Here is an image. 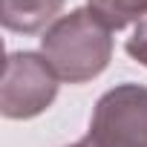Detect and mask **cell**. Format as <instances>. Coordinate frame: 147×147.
Wrapping results in <instances>:
<instances>
[{"label":"cell","instance_id":"obj_4","mask_svg":"<svg viewBox=\"0 0 147 147\" xmlns=\"http://www.w3.org/2000/svg\"><path fill=\"white\" fill-rule=\"evenodd\" d=\"M63 0H0V18L12 32H38L58 15Z\"/></svg>","mask_w":147,"mask_h":147},{"label":"cell","instance_id":"obj_2","mask_svg":"<svg viewBox=\"0 0 147 147\" xmlns=\"http://www.w3.org/2000/svg\"><path fill=\"white\" fill-rule=\"evenodd\" d=\"M81 147H147V87L121 84L95 104Z\"/></svg>","mask_w":147,"mask_h":147},{"label":"cell","instance_id":"obj_1","mask_svg":"<svg viewBox=\"0 0 147 147\" xmlns=\"http://www.w3.org/2000/svg\"><path fill=\"white\" fill-rule=\"evenodd\" d=\"M110 32L90 9H75L46 29L40 49L61 81L84 84L101 75L113 58Z\"/></svg>","mask_w":147,"mask_h":147},{"label":"cell","instance_id":"obj_3","mask_svg":"<svg viewBox=\"0 0 147 147\" xmlns=\"http://www.w3.org/2000/svg\"><path fill=\"white\" fill-rule=\"evenodd\" d=\"M58 95V75L46 58L35 52H12L3 69L0 110L6 118H32Z\"/></svg>","mask_w":147,"mask_h":147},{"label":"cell","instance_id":"obj_6","mask_svg":"<svg viewBox=\"0 0 147 147\" xmlns=\"http://www.w3.org/2000/svg\"><path fill=\"white\" fill-rule=\"evenodd\" d=\"M127 55L147 66V20L136 26V32L127 38Z\"/></svg>","mask_w":147,"mask_h":147},{"label":"cell","instance_id":"obj_5","mask_svg":"<svg viewBox=\"0 0 147 147\" xmlns=\"http://www.w3.org/2000/svg\"><path fill=\"white\" fill-rule=\"evenodd\" d=\"M87 3L107 29H124L147 15V0H87Z\"/></svg>","mask_w":147,"mask_h":147},{"label":"cell","instance_id":"obj_7","mask_svg":"<svg viewBox=\"0 0 147 147\" xmlns=\"http://www.w3.org/2000/svg\"><path fill=\"white\" fill-rule=\"evenodd\" d=\"M72 147H81V144H72Z\"/></svg>","mask_w":147,"mask_h":147}]
</instances>
